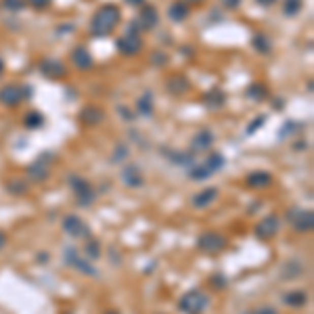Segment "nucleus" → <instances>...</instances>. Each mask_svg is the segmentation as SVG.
<instances>
[{"label":"nucleus","instance_id":"nucleus-1","mask_svg":"<svg viewBox=\"0 0 314 314\" xmlns=\"http://www.w3.org/2000/svg\"><path fill=\"white\" fill-rule=\"evenodd\" d=\"M119 23V9L113 5H107L97 11V15L92 17L90 23V34L92 36H107L115 29V25Z\"/></svg>","mask_w":314,"mask_h":314},{"label":"nucleus","instance_id":"nucleus-2","mask_svg":"<svg viewBox=\"0 0 314 314\" xmlns=\"http://www.w3.org/2000/svg\"><path fill=\"white\" fill-rule=\"evenodd\" d=\"M207 306H209V298L199 289L184 293L178 302V308L182 314H203L207 310Z\"/></svg>","mask_w":314,"mask_h":314},{"label":"nucleus","instance_id":"nucleus-3","mask_svg":"<svg viewBox=\"0 0 314 314\" xmlns=\"http://www.w3.org/2000/svg\"><path fill=\"white\" fill-rule=\"evenodd\" d=\"M69 186H72V191H74V195H76V199H78L80 205H90V203H95L97 193H95L92 186L86 182L82 176H78V174H72V176H69Z\"/></svg>","mask_w":314,"mask_h":314},{"label":"nucleus","instance_id":"nucleus-4","mask_svg":"<svg viewBox=\"0 0 314 314\" xmlns=\"http://www.w3.org/2000/svg\"><path fill=\"white\" fill-rule=\"evenodd\" d=\"M289 224H291V229L298 233L312 231V224H314L312 212L310 209H302V207H293L289 212Z\"/></svg>","mask_w":314,"mask_h":314},{"label":"nucleus","instance_id":"nucleus-5","mask_svg":"<svg viewBox=\"0 0 314 314\" xmlns=\"http://www.w3.org/2000/svg\"><path fill=\"white\" fill-rule=\"evenodd\" d=\"M65 262H67V266H72V268H76V270H80V272H84V274H90V276H97V274H99V270L90 264L88 258H82V256H80L76 249H72V247L65 249Z\"/></svg>","mask_w":314,"mask_h":314},{"label":"nucleus","instance_id":"nucleus-6","mask_svg":"<svg viewBox=\"0 0 314 314\" xmlns=\"http://www.w3.org/2000/svg\"><path fill=\"white\" fill-rule=\"evenodd\" d=\"M197 245H199V249H203L205 254H218V252H222V249L226 247V237H222L220 233L209 231V233H205V235L199 237Z\"/></svg>","mask_w":314,"mask_h":314},{"label":"nucleus","instance_id":"nucleus-7","mask_svg":"<svg viewBox=\"0 0 314 314\" xmlns=\"http://www.w3.org/2000/svg\"><path fill=\"white\" fill-rule=\"evenodd\" d=\"M278 229H281V220H278L276 216H266L264 220H260L256 224L254 235L258 239H262V241H268V239H272L278 233Z\"/></svg>","mask_w":314,"mask_h":314},{"label":"nucleus","instance_id":"nucleus-8","mask_svg":"<svg viewBox=\"0 0 314 314\" xmlns=\"http://www.w3.org/2000/svg\"><path fill=\"white\" fill-rule=\"evenodd\" d=\"M63 231L72 237V239H80V237H88V229L86 224L78 218V216H65L63 218Z\"/></svg>","mask_w":314,"mask_h":314},{"label":"nucleus","instance_id":"nucleus-9","mask_svg":"<svg viewBox=\"0 0 314 314\" xmlns=\"http://www.w3.org/2000/svg\"><path fill=\"white\" fill-rule=\"evenodd\" d=\"M40 72L46 76V78H63L67 74V69L61 61L57 59H42L40 61Z\"/></svg>","mask_w":314,"mask_h":314},{"label":"nucleus","instance_id":"nucleus-10","mask_svg":"<svg viewBox=\"0 0 314 314\" xmlns=\"http://www.w3.org/2000/svg\"><path fill=\"white\" fill-rule=\"evenodd\" d=\"M119 178H121V182H124L126 186H130V189H138V186H143V182H145L138 166L124 168V170H121V174H119Z\"/></svg>","mask_w":314,"mask_h":314},{"label":"nucleus","instance_id":"nucleus-11","mask_svg":"<svg viewBox=\"0 0 314 314\" xmlns=\"http://www.w3.org/2000/svg\"><path fill=\"white\" fill-rule=\"evenodd\" d=\"M216 199H218V189H216V186H209V189L199 191V193H197L193 199H191V201H193V207L203 209V207H209Z\"/></svg>","mask_w":314,"mask_h":314},{"label":"nucleus","instance_id":"nucleus-12","mask_svg":"<svg viewBox=\"0 0 314 314\" xmlns=\"http://www.w3.org/2000/svg\"><path fill=\"white\" fill-rule=\"evenodd\" d=\"M21 101H23L21 88H17V86H5V88H0V103L9 105V107H15V105H19Z\"/></svg>","mask_w":314,"mask_h":314},{"label":"nucleus","instance_id":"nucleus-13","mask_svg":"<svg viewBox=\"0 0 314 314\" xmlns=\"http://www.w3.org/2000/svg\"><path fill=\"white\" fill-rule=\"evenodd\" d=\"M72 61H74V65H76L78 69H88V67L92 65V57H90V52H88V48H86V46L74 48Z\"/></svg>","mask_w":314,"mask_h":314},{"label":"nucleus","instance_id":"nucleus-14","mask_svg":"<svg viewBox=\"0 0 314 314\" xmlns=\"http://www.w3.org/2000/svg\"><path fill=\"white\" fill-rule=\"evenodd\" d=\"M117 48L124 52V55H134V52L141 50V38L128 34L126 38H119V40H117Z\"/></svg>","mask_w":314,"mask_h":314},{"label":"nucleus","instance_id":"nucleus-15","mask_svg":"<svg viewBox=\"0 0 314 314\" xmlns=\"http://www.w3.org/2000/svg\"><path fill=\"white\" fill-rule=\"evenodd\" d=\"M245 182L249 186H254V189H264V186H268L272 182V176L268 172H252V174H247Z\"/></svg>","mask_w":314,"mask_h":314},{"label":"nucleus","instance_id":"nucleus-16","mask_svg":"<svg viewBox=\"0 0 314 314\" xmlns=\"http://www.w3.org/2000/svg\"><path fill=\"white\" fill-rule=\"evenodd\" d=\"M168 15H170V19H172V21H178V23L184 21L186 17H189V3H182V0H178V3L170 5Z\"/></svg>","mask_w":314,"mask_h":314},{"label":"nucleus","instance_id":"nucleus-17","mask_svg":"<svg viewBox=\"0 0 314 314\" xmlns=\"http://www.w3.org/2000/svg\"><path fill=\"white\" fill-rule=\"evenodd\" d=\"M212 143H214V136H212V132H209V130H201V132L193 138V143H191V147H193L195 151H205V149L212 147Z\"/></svg>","mask_w":314,"mask_h":314},{"label":"nucleus","instance_id":"nucleus-18","mask_svg":"<svg viewBox=\"0 0 314 314\" xmlns=\"http://www.w3.org/2000/svg\"><path fill=\"white\" fill-rule=\"evenodd\" d=\"M283 302H285L289 308H302V306L308 302V295H306V291H302V289H298V291H289V293H285Z\"/></svg>","mask_w":314,"mask_h":314},{"label":"nucleus","instance_id":"nucleus-19","mask_svg":"<svg viewBox=\"0 0 314 314\" xmlns=\"http://www.w3.org/2000/svg\"><path fill=\"white\" fill-rule=\"evenodd\" d=\"M157 25V11L153 7H145L141 11V29H151Z\"/></svg>","mask_w":314,"mask_h":314},{"label":"nucleus","instance_id":"nucleus-20","mask_svg":"<svg viewBox=\"0 0 314 314\" xmlns=\"http://www.w3.org/2000/svg\"><path fill=\"white\" fill-rule=\"evenodd\" d=\"M136 109H138L141 115H151L153 113V95L149 90L136 101Z\"/></svg>","mask_w":314,"mask_h":314},{"label":"nucleus","instance_id":"nucleus-21","mask_svg":"<svg viewBox=\"0 0 314 314\" xmlns=\"http://www.w3.org/2000/svg\"><path fill=\"white\" fill-rule=\"evenodd\" d=\"M103 117H105V115H103V111H101L99 107H88V109L82 111V119L86 121V124H90V126L101 124Z\"/></svg>","mask_w":314,"mask_h":314},{"label":"nucleus","instance_id":"nucleus-22","mask_svg":"<svg viewBox=\"0 0 314 314\" xmlns=\"http://www.w3.org/2000/svg\"><path fill=\"white\" fill-rule=\"evenodd\" d=\"M27 174H29L34 180H46V178H48V168L44 166L42 160H38L36 164H34V166L27 170Z\"/></svg>","mask_w":314,"mask_h":314},{"label":"nucleus","instance_id":"nucleus-23","mask_svg":"<svg viewBox=\"0 0 314 314\" xmlns=\"http://www.w3.org/2000/svg\"><path fill=\"white\" fill-rule=\"evenodd\" d=\"M168 88H170V92H174V95H182V92L189 90V82H186L182 76H174V78L168 82Z\"/></svg>","mask_w":314,"mask_h":314},{"label":"nucleus","instance_id":"nucleus-24","mask_svg":"<svg viewBox=\"0 0 314 314\" xmlns=\"http://www.w3.org/2000/svg\"><path fill=\"white\" fill-rule=\"evenodd\" d=\"M203 103H207L212 109H218V107H222V103H224V95H222L218 88H214L212 92H207V95L203 97Z\"/></svg>","mask_w":314,"mask_h":314},{"label":"nucleus","instance_id":"nucleus-25","mask_svg":"<svg viewBox=\"0 0 314 314\" xmlns=\"http://www.w3.org/2000/svg\"><path fill=\"white\" fill-rule=\"evenodd\" d=\"M203 166H205L209 172H218L220 168H224V157H222L220 153H214V155H209V157H207Z\"/></svg>","mask_w":314,"mask_h":314},{"label":"nucleus","instance_id":"nucleus-26","mask_svg":"<svg viewBox=\"0 0 314 314\" xmlns=\"http://www.w3.org/2000/svg\"><path fill=\"white\" fill-rule=\"evenodd\" d=\"M209 176H212V172H209L205 166H193V168H191V172H189L191 180H205Z\"/></svg>","mask_w":314,"mask_h":314},{"label":"nucleus","instance_id":"nucleus-27","mask_svg":"<svg viewBox=\"0 0 314 314\" xmlns=\"http://www.w3.org/2000/svg\"><path fill=\"white\" fill-rule=\"evenodd\" d=\"M302 11V0H285V7H283V13L287 17H295Z\"/></svg>","mask_w":314,"mask_h":314},{"label":"nucleus","instance_id":"nucleus-28","mask_svg":"<svg viewBox=\"0 0 314 314\" xmlns=\"http://www.w3.org/2000/svg\"><path fill=\"white\" fill-rule=\"evenodd\" d=\"M254 48L260 50V52H268L270 50V42H268V38L264 36V34H256L254 36Z\"/></svg>","mask_w":314,"mask_h":314},{"label":"nucleus","instance_id":"nucleus-29","mask_svg":"<svg viewBox=\"0 0 314 314\" xmlns=\"http://www.w3.org/2000/svg\"><path fill=\"white\" fill-rule=\"evenodd\" d=\"M23 124H25L27 128H38V126H42V115H40L38 111H32V113L25 115Z\"/></svg>","mask_w":314,"mask_h":314},{"label":"nucleus","instance_id":"nucleus-30","mask_svg":"<svg viewBox=\"0 0 314 314\" xmlns=\"http://www.w3.org/2000/svg\"><path fill=\"white\" fill-rule=\"evenodd\" d=\"M247 97L252 101H262L266 97V88L262 84H256V86H249V90H247Z\"/></svg>","mask_w":314,"mask_h":314},{"label":"nucleus","instance_id":"nucleus-31","mask_svg":"<svg viewBox=\"0 0 314 314\" xmlns=\"http://www.w3.org/2000/svg\"><path fill=\"white\" fill-rule=\"evenodd\" d=\"M101 256V245L95 241V239H90L88 243H86V258L88 260H97Z\"/></svg>","mask_w":314,"mask_h":314},{"label":"nucleus","instance_id":"nucleus-32","mask_svg":"<svg viewBox=\"0 0 314 314\" xmlns=\"http://www.w3.org/2000/svg\"><path fill=\"white\" fill-rule=\"evenodd\" d=\"M25 5V0H3V7L7 11H21Z\"/></svg>","mask_w":314,"mask_h":314},{"label":"nucleus","instance_id":"nucleus-33","mask_svg":"<svg viewBox=\"0 0 314 314\" xmlns=\"http://www.w3.org/2000/svg\"><path fill=\"white\" fill-rule=\"evenodd\" d=\"M245 314H278V312L272 306H260V308H254V310H249Z\"/></svg>","mask_w":314,"mask_h":314},{"label":"nucleus","instance_id":"nucleus-34","mask_svg":"<svg viewBox=\"0 0 314 314\" xmlns=\"http://www.w3.org/2000/svg\"><path fill=\"white\" fill-rule=\"evenodd\" d=\"M126 155H128V149H126V147H117V151H115V157H113V162L126 160Z\"/></svg>","mask_w":314,"mask_h":314},{"label":"nucleus","instance_id":"nucleus-35","mask_svg":"<svg viewBox=\"0 0 314 314\" xmlns=\"http://www.w3.org/2000/svg\"><path fill=\"white\" fill-rule=\"evenodd\" d=\"M29 5H32L34 9H46V7L50 5V0H29Z\"/></svg>","mask_w":314,"mask_h":314},{"label":"nucleus","instance_id":"nucleus-36","mask_svg":"<svg viewBox=\"0 0 314 314\" xmlns=\"http://www.w3.org/2000/svg\"><path fill=\"white\" fill-rule=\"evenodd\" d=\"M11 189H15L13 193H17V195H19V193H25V184H23V182H11Z\"/></svg>","mask_w":314,"mask_h":314},{"label":"nucleus","instance_id":"nucleus-37","mask_svg":"<svg viewBox=\"0 0 314 314\" xmlns=\"http://www.w3.org/2000/svg\"><path fill=\"white\" fill-rule=\"evenodd\" d=\"M222 3H224L226 9H237L241 5V0H222Z\"/></svg>","mask_w":314,"mask_h":314},{"label":"nucleus","instance_id":"nucleus-38","mask_svg":"<svg viewBox=\"0 0 314 314\" xmlns=\"http://www.w3.org/2000/svg\"><path fill=\"white\" fill-rule=\"evenodd\" d=\"M212 283L218 285V287H224V285H226V281H224V276H222V274H220V276H212Z\"/></svg>","mask_w":314,"mask_h":314},{"label":"nucleus","instance_id":"nucleus-39","mask_svg":"<svg viewBox=\"0 0 314 314\" xmlns=\"http://www.w3.org/2000/svg\"><path fill=\"white\" fill-rule=\"evenodd\" d=\"M7 245V237H5V233H0V249H3Z\"/></svg>","mask_w":314,"mask_h":314},{"label":"nucleus","instance_id":"nucleus-40","mask_svg":"<svg viewBox=\"0 0 314 314\" xmlns=\"http://www.w3.org/2000/svg\"><path fill=\"white\" fill-rule=\"evenodd\" d=\"M258 3H260L262 7H270V5L274 3V0H258Z\"/></svg>","mask_w":314,"mask_h":314},{"label":"nucleus","instance_id":"nucleus-41","mask_svg":"<svg viewBox=\"0 0 314 314\" xmlns=\"http://www.w3.org/2000/svg\"><path fill=\"white\" fill-rule=\"evenodd\" d=\"M128 3H134V5L138 7V5H141V3H143V0H128Z\"/></svg>","mask_w":314,"mask_h":314},{"label":"nucleus","instance_id":"nucleus-42","mask_svg":"<svg viewBox=\"0 0 314 314\" xmlns=\"http://www.w3.org/2000/svg\"><path fill=\"white\" fill-rule=\"evenodd\" d=\"M105 314H119V312H115V310H109V312H105Z\"/></svg>","mask_w":314,"mask_h":314},{"label":"nucleus","instance_id":"nucleus-43","mask_svg":"<svg viewBox=\"0 0 314 314\" xmlns=\"http://www.w3.org/2000/svg\"><path fill=\"white\" fill-rule=\"evenodd\" d=\"M3 69H5V65H3V61H0V74H3Z\"/></svg>","mask_w":314,"mask_h":314},{"label":"nucleus","instance_id":"nucleus-44","mask_svg":"<svg viewBox=\"0 0 314 314\" xmlns=\"http://www.w3.org/2000/svg\"><path fill=\"white\" fill-rule=\"evenodd\" d=\"M186 3H201V0H186Z\"/></svg>","mask_w":314,"mask_h":314}]
</instances>
